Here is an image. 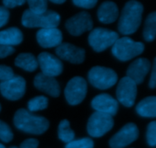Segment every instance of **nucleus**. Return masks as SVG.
I'll return each instance as SVG.
<instances>
[{
  "label": "nucleus",
  "mask_w": 156,
  "mask_h": 148,
  "mask_svg": "<svg viewBox=\"0 0 156 148\" xmlns=\"http://www.w3.org/2000/svg\"><path fill=\"white\" fill-rule=\"evenodd\" d=\"M117 98L126 107H131L135 103L137 94V85L128 77L120 79L117 88Z\"/></svg>",
  "instance_id": "obj_11"
},
{
  "label": "nucleus",
  "mask_w": 156,
  "mask_h": 148,
  "mask_svg": "<svg viewBox=\"0 0 156 148\" xmlns=\"http://www.w3.org/2000/svg\"><path fill=\"white\" fill-rule=\"evenodd\" d=\"M91 107L96 112L115 115L118 111L119 104L112 96L108 94H101L96 96L91 101Z\"/></svg>",
  "instance_id": "obj_15"
},
{
  "label": "nucleus",
  "mask_w": 156,
  "mask_h": 148,
  "mask_svg": "<svg viewBox=\"0 0 156 148\" xmlns=\"http://www.w3.org/2000/svg\"><path fill=\"white\" fill-rule=\"evenodd\" d=\"M118 38L117 32L103 27H96L90 33L88 43L94 51L100 53L114 45Z\"/></svg>",
  "instance_id": "obj_6"
},
{
  "label": "nucleus",
  "mask_w": 156,
  "mask_h": 148,
  "mask_svg": "<svg viewBox=\"0 0 156 148\" xmlns=\"http://www.w3.org/2000/svg\"><path fill=\"white\" fill-rule=\"evenodd\" d=\"M26 81L21 76L15 75L9 80L0 83V92L9 100H18L25 94Z\"/></svg>",
  "instance_id": "obj_9"
},
{
  "label": "nucleus",
  "mask_w": 156,
  "mask_h": 148,
  "mask_svg": "<svg viewBox=\"0 0 156 148\" xmlns=\"http://www.w3.org/2000/svg\"><path fill=\"white\" fill-rule=\"evenodd\" d=\"M1 109H2V106H1V104H0V111H1Z\"/></svg>",
  "instance_id": "obj_40"
},
{
  "label": "nucleus",
  "mask_w": 156,
  "mask_h": 148,
  "mask_svg": "<svg viewBox=\"0 0 156 148\" xmlns=\"http://www.w3.org/2000/svg\"><path fill=\"white\" fill-rule=\"evenodd\" d=\"M114 122L113 116L108 114L94 112L91 114L87 125V130L93 138H100L111 130Z\"/></svg>",
  "instance_id": "obj_7"
},
{
  "label": "nucleus",
  "mask_w": 156,
  "mask_h": 148,
  "mask_svg": "<svg viewBox=\"0 0 156 148\" xmlns=\"http://www.w3.org/2000/svg\"><path fill=\"white\" fill-rule=\"evenodd\" d=\"M0 148H5V146L3 145V144H0Z\"/></svg>",
  "instance_id": "obj_38"
},
{
  "label": "nucleus",
  "mask_w": 156,
  "mask_h": 148,
  "mask_svg": "<svg viewBox=\"0 0 156 148\" xmlns=\"http://www.w3.org/2000/svg\"><path fill=\"white\" fill-rule=\"evenodd\" d=\"M60 15L54 11L47 10L43 14L37 15L26 9L21 17V23L26 27L54 28L59 26Z\"/></svg>",
  "instance_id": "obj_3"
},
{
  "label": "nucleus",
  "mask_w": 156,
  "mask_h": 148,
  "mask_svg": "<svg viewBox=\"0 0 156 148\" xmlns=\"http://www.w3.org/2000/svg\"><path fill=\"white\" fill-rule=\"evenodd\" d=\"M156 86V59H154L153 65H152V74L149 80V88L154 89Z\"/></svg>",
  "instance_id": "obj_36"
},
{
  "label": "nucleus",
  "mask_w": 156,
  "mask_h": 148,
  "mask_svg": "<svg viewBox=\"0 0 156 148\" xmlns=\"http://www.w3.org/2000/svg\"><path fill=\"white\" fill-rule=\"evenodd\" d=\"M119 16L118 7L116 3L111 1L104 2L98 10V18L104 24H111Z\"/></svg>",
  "instance_id": "obj_19"
},
{
  "label": "nucleus",
  "mask_w": 156,
  "mask_h": 148,
  "mask_svg": "<svg viewBox=\"0 0 156 148\" xmlns=\"http://www.w3.org/2000/svg\"><path fill=\"white\" fill-rule=\"evenodd\" d=\"M146 139L149 146L155 147L156 145V122H152L149 124L146 132Z\"/></svg>",
  "instance_id": "obj_29"
},
{
  "label": "nucleus",
  "mask_w": 156,
  "mask_h": 148,
  "mask_svg": "<svg viewBox=\"0 0 156 148\" xmlns=\"http://www.w3.org/2000/svg\"><path fill=\"white\" fill-rule=\"evenodd\" d=\"M15 76L12 68L5 65H0V81H5Z\"/></svg>",
  "instance_id": "obj_30"
},
{
  "label": "nucleus",
  "mask_w": 156,
  "mask_h": 148,
  "mask_svg": "<svg viewBox=\"0 0 156 148\" xmlns=\"http://www.w3.org/2000/svg\"><path fill=\"white\" fill-rule=\"evenodd\" d=\"M73 3L75 5L78 7L88 9L94 8L98 3V1L96 0H74Z\"/></svg>",
  "instance_id": "obj_31"
},
{
  "label": "nucleus",
  "mask_w": 156,
  "mask_h": 148,
  "mask_svg": "<svg viewBox=\"0 0 156 148\" xmlns=\"http://www.w3.org/2000/svg\"><path fill=\"white\" fill-rule=\"evenodd\" d=\"M14 52H15L14 47L0 44V59H3L13 54Z\"/></svg>",
  "instance_id": "obj_33"
},
{
  "label": "nucleus",
  "mask_w": 156,
  "mask_h": 148,
  "mask_svg": "<svg viewBox=\"0 0 156 148\" xmlns=\"http://www.w3.org/2000/svg\"><path fill=\"white\" fill-rule=\"evenodd\" d=\"M23 40V33L18 27H9L0 31V44L5 46H16Z\"/></svg>",
  "instance_id": "obj_20"
},
{
  "label": "nucleus",
  "mask_w": 156,
  "mask_h": 148,
  "mask_svg": "<svg viewBox=\"0 0 156 148\" xmlns=\"http://www.w3.org/2000/svg\"><path fill=\"white\" fill-rule=\"evenodd\" d=\"M58 137L61 141L67 144L74 140L75 132L70 129V123L67 119H63L59 122Z\"/></svg>",
  "instance_id": "obj_24"
},
{
  "label": "nucleus",
  "mask_w": 156,
  "mask_h": 148,
  "mask_svg": "<svg viewBox=\"0 0 156 148\" xmlns=\"http://www.w3.org/2000/svg\"><path fill=\"white\" fill-rule=\"evenodd\" d=\"M139 129L134 123L125 125L109 141L111 148H124L138 138Z\"/></svg>",
  "instance_id": "obj_12"
},
{
  "label": "nucleus",
  "mask_w": 156,
  "mask_h": 148,
  "mask_svg": "<svg viewBox=\"0 0 156 148\" xmlns=\"http://www.w3.org/2000/svg\"><path fill=\"white\" fill-rule=\"evenodd\" d=\"M15 64L16 66L30 72L35 71L38 67L37 59L30 53H20L15 58Z\"/></svg>",
  "instance_id": "obj_22"
},
{
  "label": "nucleus",
  "mask_w": 156,
  "mask_h": 148,
  "mask_svg": "<svg viewBox=\"0 0 156 148\" xmlns=\"http://www.w3.org/2000/svg\"><path fill=\"white\" fill-rule=\"evenodd\" d=\"M13 139V133L8 124L0 120V140L3 142L9 143Z\"/></svg>",
  "instance_id": "obj_28"
},
{
  "label": "nucleus",
  "mask_w": 156,
  "mask_h": 148,
  "mask_svg": "<svg viewBox=\"0 0 156 148\" xmlns=\"http://www.w3.org/2000/svg\"><path fill=\"white\" fill-rule=\"evenodd\" d=\"M10 12L4 6H0V28L5 25L9 21Z\"/></svg>",
  "instance_id": "obj_32"
},
{
  "label": "nucleus",
  "mask_w": 156,
  "mask_h": 148,
  "mask_svg": "<svg viewBox=\"0 0 156 148\" xmlns=\"http://www.w3.org/2000/svg\"><path fill=\"white\" fill-rule=\"evenodd\" d=\"M37 40L44 48L57 47L62 43V32L57 27L41 29L37 33Z\"/></svg>",
  "instance_id": "obj_17"
},
{
  "label": "nucleus",
  "mask_w": 156,
  "mask_h": 148,
  "mask_svg": "<svg viewBox=\"0 0 156 148\" xmlns=\"http://www.w3.org/2000/svg\"><path fill=\"white\" fill-rule=\"evenodd\" d=\"M94 142L89 138H83L78 140H73L68 143L65 148H93Z\"/></svg>",
  "instance_id": "obj_27"
},
{
  "label": "nucleus",
  "mask_w": 156,
  "mask_h": 148,
  "mask_svg": "<svg viewBox=\"0 0 156 148\" xmlns=\"http://www.w3.org/2000/svg\"><path fill=\"white\" fill-rule=\"evenodd\" d=\"M27 3L29 10L34 14L40 15L47 11V2L45 0H29Z\"/></svg>",
  "instance_id": "obj_26"
},
{
  "label": "nucleus",
  "mask_w": 156,
  "mask_h": 148,
  "mask_svg": "<svg viewBox=\"0 0 156 148\" xmlns=\"http://www.w3.org/2000/svg\"><path fill=\"white\" fill-rule=\"evenodd\" d=\"M38 65L41 67L42 74L49 77H56L62 72L63 65L60 59L51 53L43 52L37 57Z\"/></svg>",
  "instance_id": "obj_13"
},
{
  "label": "nucleus",
  "mask_w": 156,
  "mask_h": 148,
  "mask_svg": "<svg viewBox=\"0 0 156 148\" xmlns=\"http://www.w3.org/2000/svg\"><path fill=\"white\" fill-rule=\"evenodd\" d=\"M48 106V99L45 96H37L30 100L27 103V108L30 112L45 109Z\"/></svg>",
  "instance_id": "obj_25"
},
{
  "label": "nucleus",
  "mask_w": 156,
  "mask_h": 148,
  "mask_svg": "<svg viewBox=\"0 0 156 148\" xmlns=\"http://www.w3.org/2000/svg\"><path fill=\"white\" fill-rule=\"evenodd\" d=\"M15 126L21 132L41 135L48 129L50 123L46 118L33 115L25 109H19L14 115Z\"/></svg>",
  "instance_id": "obj_2"
},
{
  "label": "nucleus",
  "mask_w": 156,
  "mask_h": 148,
  "mask_svg": "<svg viewBox=\"0 0 156 148\" xmlns=\"http://www.w3.org/2000/svg\"><path fill=\"white\" fill-rule=\"evenodd\" d=\"M25 1L24 0H4L2 1L4 7L6 9H13L16 6L22 5L24 4Z\"/></svg>",
  "instance_id": "obj_34"
},
{
  "label": "nucleus",
  "mask_w": 156,
  "mask_h": 148,
  "mask_svg": "<svg viewBox=\"0 0 156 148\" xmlns=\"http://www.w3.org/2000/svg\"><path fill=\"white\" fill-rule=\"evenodd\" d=\"M136 112L140 115L146 118H155L156 116V97L151 96L138 103L136 106Z\"/></svg>",
  "instance_id": "obj_21"
},
{
  "label": "nucleus",
  "mask_w": 156,
  "mask_h": 148,
  "mask_svg": "<svg viewBox=\"0 0 156 148\" xmlns=\"http://www.w3.org/2000/svg\"><path fill=\"white\" fill-rule=\"evenodd\" d=\"M143 5L137 1L126 3L120 14L118 30L122 34L129 35L135 33L142 22Z\"/></svg>",
  "instance_id": "obj_1"
},
{
  "label": "nucleus",
  "mask_w": 156,
  "mask_h": 148,
  "mask_svg": "<svg viewBox=\"0 0 156 148\" xmlns=\"http://www.w3.org/2000/svg\"><path fill=\"white\" fill-rule=\"evenodd\" d=\"M150 62L146 58L136 59L128 67L126 77L130 78L136 84H140L144 81L145 77L150 70Z\"/></svg>",
  "instance_id": "obj_16"
},
{
  "label": "nucleus",
  "mask_w": 156,
  "mask_h": 148,
  "mask_svg": "<svg viewBox=\"0 0 156 148\" xmlns=\"http://www.w3.org/2000/svg\"><path fill=\"white\" fill-rule=\"evenodd\" d=\"M92 27V19L87 12H79L69 18L66 22V28L73 36H80L85 32L91 30Z\"/></svg>",
  "instance_id": "obj_10"
},
{
  "label": "nucleus",
  "mask_w": 156,
  "mask_h": 148,
  "mask_svg": "<svg viewBox=\"0 0 156 148\" xmlns=\"http://www.w3.org/2000/svg\"><path fill=\"white\" fill-rule=\"evenodd\" d=\"M87 94V82L83 77H73L65 88V97L69 104L78 105L83 101Z\"/></svg>",
  "instance_id": "obj_8"
},
{
  "label": "nucleus",
  "mask_w": 156,
  "mask_h": 148,
  "mask_svg": "<svg viewBox=\"0 0 156 148\" xmlns=\"http://www.w3.org/2000/svg\"><path fill=\"white\" fill-rule=\"evenodd\" d=\"M156 34V12H153L148 15L143 29V37L148 42L155 40Z\"/></svg>",
  "instance_id": "obj_23"
},
{
  "label": "nucleus",
  "mask_w": 156,
  "mask_h": 148,
  "mask_svg": "<svg viewBox=\"0 0 156 148\" xmlns=\"http://www.w3.org/2000/svg\"><path fill=\"white\" fill-rule=\"evenodd\" d=\"M56 53L60 59L73 64L82 63L85 58L84 49L69 43H62L56 48Z\"/></svg>",
  "instance_id": "obj_14"
},
{
  "label": "nucleus",
  "mask_w": 156,
  "mask_h": 148,
  "mask_svg": "<svg viewBox=\"0 0 156 148\" xmlns=\"http://www.w3.org/2000/svg\"><path fill=\"white\" fill-rule=\"evenodd\" d=\"M145 46L142 42H136L128 36L118 38L112 46V54L123 62L129 61L144 51Z\"/></svg>",
  "instance_id": "obj_4"
},
{
  "label": "nucleus",
  "mask_w": 156,
  "mask_h": 148,
  "mask_svg": "<svg viewBox=\"0 0 156 148\" xmlns=\"http://www.w3.org/2000/svg\"><path fill=\"white\" fill-rule=\"evenodd\" d=\"M88 81L94 88L106 90L117 81V74L113 69L103 66H94L88 72Z\"/></svg>",
  "instance_id": "obj_5"
},
{
  "label": "nucleus",
  "mask_w": 156,
  "mask_h": 148,
  "mask_svg": "<svg viewBox=\"0 0 156 148\" xmlns=\"http://www.w3.org/2000/svg\"><path fill=\"white\" fill-rule=\"evenodd\" d=\"M10 148H18L17 147H11Z\"/></svg>",
  "instance_id": "obj_39"
},
{
  "label": "nucleus",
  "mask_w": 156,
  "mask_h": 148,
  "mask_svg": "<svg viewBox=\"0 0 156 148\" xmlns=\"http://www.w3.org/2000/svg\"><path fill=\"white\" fill-rule=\"evenodd\" d=\"M38 141L34 138H28L23 141L20 145L19 148H37L38 147Z\"/></svg>",
  "instance_id": "obj_35"
},
{
  "label": "nucleus",
  "mask_w": 156,
  "mask_h": 148,
  "mask_svg": "<svg viewBox=\"0 0 156 148\" xmlns=\"http://www.w3.org/2000/svg\"><path fill=\"white\" fill-rule=\"evenodd\" d=\"M51 2L56 3V4H62L65 2V0H52Z\"/></svg>",
  "instance_id": "obj_37"
},
{
  "label": "nucleus",
  "mask_w": 156,
  "mask_h": 148,
  "mask_svg": "<svg viewBox=\"0 0 156 148\" xmlns=\"http://www.w3.org/2000/svg\"><path fill=\"white\" fill-rule=\"evenodd\" d=\"M34 84L37 89L51 97H57L60 94V87L57 81L54 77L44 75L42 73H39L35 76Z\"/></svg>",
  "instance_id": "obj_18"
}]
</instances>
